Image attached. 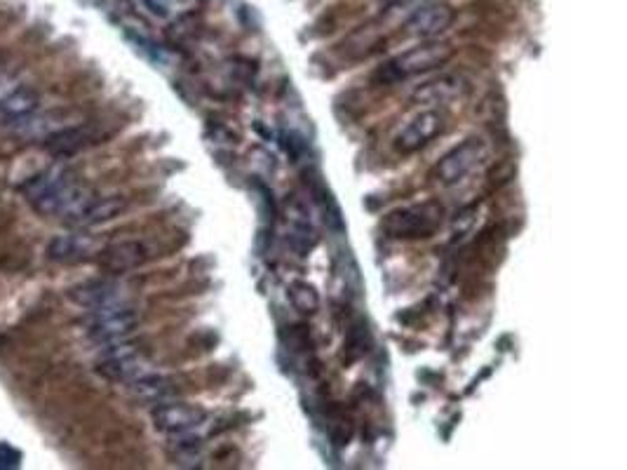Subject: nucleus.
Masks as SVG:
<instances>
[{
	"mask_svg": "<svg viewBox=\"0 0 627 470\" xmlns=\"http://www.w3.org/2000/svg\"><path fill=\"white\" fill-rule=\"evenodd\" d=\"M442 210L433 203L407 207V210H397L388 214L383 221V231L390 238L397 240H414V238H430L435 233L437 224H440Z\"/></svg>",
	"mask_w": 627,
	"mask_h": 470,
	"instance_id": "obj_3",
	"label": "nucleus"
},
{
	"mask_svg": "<svg viewBox=\"0 0 627 470\" xmlns=\"http://www.w3.org/2000/svg\"><path fill=\"white\" fill-rule=\"evenodd\" d=\"M463 92V80L454 76H444L440 80H430L423 87H418L414 92V102L426 104V106H437V104H447L451 99H456L458 94Z\"/></svg>",
	"mask_w": 627,
	"mask_h": 470,
	"instance_id": "obj_15",
	"label": "nucleus"
},
{
	"mask_svg": "<svg viewBox=\"0 0 627 470\" xmlns=\"http://www.w3.org/2000/svg\"><path fill=\"white\" fill-rule=\"evenodd\" d=\"M94 318L90 322V334L92 341L97 344H113V341L127 337L134 327L139 325V313L132 311L127 304L101 308V311H92Z\"/></svg>",
	"mask_w": 627,
	"mask_h": 470,
	"instance_id": "obj_4",
	"label": "nucleus"
},
{
	"mask_svg": "<svg viewBox=\"0 0 627 470\" xmlns=\"http://www.w3.org/2000/svg\"><path fill=\"white\" fill-rule=\"evenodd\" d=\"M127 384H130V391L134 395H139V398H144V400H163L165 395L172 393L170 381L160 374L144 372V374H139L137 379L127 381Z\"/></svg>",
	"mask_w": 627,
	"mask_h": 470,
	"instance_id": "obj_17",
	"label": "nucleus"
},
{
	"mask_svg": "<svg viewBox=\"0 0 627 470\" xmlns=\"http://www.w3.org/2000/svg\"><path fill=\"white\" fill-rule=\"evenodd\" d=\"M153 257L151 245L146 240H120L101 250L99 266L109 273H127L146 264Z\"/></svg>",
	"mask_w": 627,
	"mask_h": 470,
	"instance_id": "obj_7",
	"label": "nucleus"
},
{
	"mask_svg": "<svg viewBox=\"0 0 627 470\" xmlns=\"http://www.w3.org/2000/svg\"><path fill=\"white\" fill-rule=\"evenodd\" d=\"M484 153H487V149H484L482 139L463 141L461 146H456L454 151H449L447 156L440 160V165H437V179H440L444 186L458 184L465 174H470L482 163Z\"/></svg>",
	"mask_w": 627,
	"mask_h": 470,
	"instance_id": "obj_5",
	"label": "nucleus"
},
{
	"mask_svg": "<svg viewBox=\"0 0 627 470\" xmlns=\"http://www.w3.org/2000/svg\"><path fill=\"white\" fill-rule=\"evenodd\" d=\"M36 109H38V94L29 90V87H22V90L5 94V97L0 99V123L24 125Z\"/></svg>",
	"mask_w": 627,
	"mask_h": 470,
	"instance_id": "obj_13",
	"label": "nucleus"
},
{
	"mask_svg": "<svg viewBox=\"0 0 627 470\" xmlns=\"http://www.w3.org/2000/svg\"><path fill=\"white\" fill-rule=\"evenodd\" d=\"M19 466H22V452H17L8 442H0V468L10 470Z\"/></svg>",
	"mask_w": 627,
	"mask_h": 470,
	"instance_id": "obj_19",
	"label": "nucleus"
},
{
	"mask_svg": "<svg viewBox=\"0 0 627 470\" xmlns=\"http://www.w3.org/2000/svg\"><path fill=\"white\" fill-rule=\"evenodd\" d=\"M71 301L78 306L90 308V311H101V308H111L125 304V290L120 282L113 280H90L83 285L73 287L69 292Z\"/></svg>",
	"mask_w": 627,
	"mask_h": 470,
	"instance_id": "obj_10",
	"label": "nucleus"
},
{
	"mask_svg": "<svg viewBox=\"0 0 627 470\" xmlns=\"http://www.w3.org/2000/svg\"><path fill=\"white\" fill-rule=\"evenodd\" d=\"M24 193L38 214H66L85 198V193L62 170L31 179L24 186Z\"/></svg>",
	"mask_w": 627,
	"mask_h": 470,
	"instance_id": "obj_1",
	"label": "nucleus"
},
{
	"mask_svg": "<svg viewBox=\"0 0 627 470\" xmlns=\"http://www.w3.org/2000/svg\"><path fill=\"white\" fill-rule=\"evenodd\" d=\"M451 57H454V50L447 43H426L411 47V50L390 59L379 71V78L383 83H397V80H407L411 76H418V73L440 69Z\"/></svg>",
	"mask_w": 627,
	"mask_h": 470,
	"instance_id": "obj_2",
	"label": "nucleus"
},
{
	"mask_svg": "<svg viewBox=\"0 0 627 470\" xmlns=\"http://www.w3.org/2000/svg\"><path fill=\"white\" fill-rule=\"evenodd\" d=\"M97 372L111 381H132V379H137L139 374H144L146 369H144V360L139 358V353L123 346V348H118V351H111L109 355H106V358L99 362Z\"/></svg>",
	"mask_w": 627,
	"mask_h": 470,
	"instance_id": "obj_12",
	"label": "nucleus"
},
{
	"mask_svg": "<svg viewBox=\"0 0 627 470\" xmlns=\"http://www.w3.org/2000/svg\"><path fill=\"white\" fill-rule=\"evenodd\" d=\"M125 210V198L111 196V198H83L80 203L73 207L71 212H66L71 226L78 228H90L106 224V221L116 219L120 212Z\"/></svg>",
	"mask_w": 627,
	"mask_h": 470,
	"instance_id": "obj_8",
	"label": "nucleus"
},
{
	"mask_svg": "<svg viewBox=\"0 0 627 470\" xmlns=\"http://www.w3.org/2000/svg\"><path fill=\"white\" fill-rule=\"evenodd\" d=\"M153 426L160 433L167 435H184L193 428H198L205 421V409L184 405V402H160L153 409Z\"/></svg>",
	"mask_w": 627,
	"mask_h": 470,
	"instance_id": "obj_6",
	"label": "nucleus"
},
{
	"mask_svg": "<svg viewBox=\"0 0 627 470\" xmlns=\"http://www.w3.org/2000/svg\"><path fill=\"white\" fill-rule=\"evenodd\" d=\"M451 22H454V10L449 5H426V8L416 10L407 22V29L411 36L418 38H435L442 31H447Z\"/></svg>",
	"mask_w": 627,
	"mask_h": 470,
	"instance_id": "obj_11",
	"label": "nucleus"
},
{
	"mask_svg": "<svg viewBox=\"0 0 627 470\" xmlns=\"http://www.w3.org/2000/svg\"><path fill=\"white\" fill-rule=\"evenodd\" d=\"M444 120L437 111H423L418 113L416 118L409 120V125L397 134V151L402 153H416L421 151L423 146H428L437 134L442 132Z\"/></svg>",
	"mask_w": 627,
	"mask_h": 470,
	"instance_id": "obj_9",
	"label": "nucleus"
},
{
	"mask_svg": "<svg viewBox=\"0 0 627 470\" xmlns=\"http://www.w3.org/2000/svg\"><path fill=\"white\" fill-rule=\"evenodd\" d=\"M289 299L296 306V311L301 313H315L320 308V294L315 292L313 285L308 282H292L289 285Z\"/></svg>",
	"mask_w": 627,
	"mask_h": 470,
	"instance_id": "obj_18",
	"label": "nucleus"
},
{
	"mask_svg": "<svg viewBox=\"0 0 627 470\" xmlns=\"http://www.w3.org/2000/svg\"><path fill=\"white\" fill-rule=\"evenodd\" d=\"M90 141H92L90 132L83 130V127H66V130H59L45 139V149L50 151L52 156L59 158L76 156V153L83 151Z\"/></svg>",
	"mask_w": 627,
	"mask_h": 470,
	"instance_id": "obj_16",
	"label": "nucleus"
},
{
	"mask_svg": "<svg viewBox=\"0 0 627 470\" xmlns=\"http://www.w3.org/2000/svg\"><path fill=\"white\" fill-rule=\"evenodd\" d=\"M92 254V243L83 235H59L47 247V257L59 264H76Z\"/></svg>",
	"mask_w": 627,
	"mask_h": 470,
	"instance_id": "obj_14",
	"label": "nucleus"
}]
</instances>
